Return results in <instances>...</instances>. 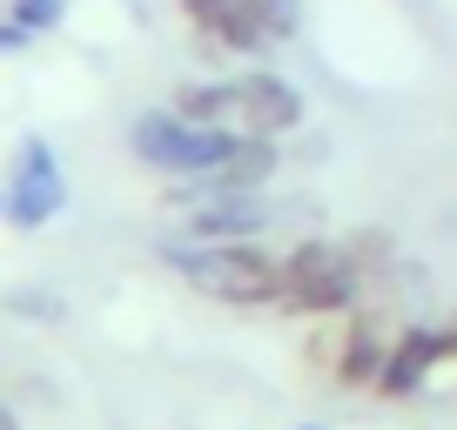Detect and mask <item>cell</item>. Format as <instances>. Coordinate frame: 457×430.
Wrapping results in <instances>:
<instances>
[{
    "label": "cell",
    "instance_id": "6da1fadb",
    "mask_svg": "<svg viewBox=\"0 0 457 430\" xmlns=\"http://www.w3.org/2000/svg\"><path fill=\"white\" fill-rule=\"evenodd\" d=\"M169 101L188 121H209V128H228V135H270V142H289V135H303V121H310L303 87L289 81V74H276V68L202 74V81H182Z\"/></svg>",
    "mask_w": 457,
    "mask_h": 430
},
{
    "label": "cell",
    "instance_id": "7a4b0ae2",
    "mask_svg": "<svg viewBox=\"0 0 457 430\" xmlns=\"http://www.w3.org/2000/svg\"><path fill=\"white\" fill-rule=\"evenodd\" d=\"M162 269H175L195 296L222 302V310H270L283 302V249L270 243H195V236H162L155 243Z\"/></svg>",
    "mask_w": 457,
    "mask_h": 430
},
{
    "label": "cell",
    "instance_id": "3957f363",
    "mask_svg": "<svg viewBox=\"0 0 457 430\" xmlns=\"http://www.w3.org/2000/svg\"><path fill=\"white\" fill-rule=\"evenodd\" d=\"M357 302H370V283L350 262L343 236H296L283 249V302H276V316L329 323V316H350Z\"/></svg>",
    "mask_w": 457,
    "mask_h": 430
},
{
    "label": "cell",
    "instance_id": "277c9868",
    "mask_svg": "<svg viewBox=\"0 0 457 430\" xmlns=\"http://www.w3.org/2000/svg\"><path fill=\"white\" fill-rule=\"evenodd\" d=\"M228 148H236V135H228V128H209V121H188L175 101L142 108V115L129 121V155L142 161L148 175H162V182H182V175H215V169L228 161Z\"/></svg>",
    "mask_w": 457,
    "mask_h": 430
},
{
    "label": "cell",
    "instance_id": "5b68a950",
    "mask_svg": "<svg viewBox=\"0 0 457 430\" xmlns=\"http://www.w3.org/2000/svg\"><path fill=\"white\" fill-rule=\"evenodd\" d=\"M68 209V169H61V148L47 135H21L14 161H7V222L21 236L47 229L54 215Z\"/></svg>",
    "mask_w": 457,
    "mask_h": 430
},
{
    "label": "cell",
    "instance_id": "8992f818",
    "mask_svg": "<svg viewBox=\"0 0 457 430\" xmlns=\"http://www.w3.org/2000/svg\"><path fill=\"white\" fill-rule=\"evenodd\" d=\"M283 202L270 188H209L202 202H188L175 236H195V243H270V229L283 222Z\"/></svg>",
    "mask_w": 457,
    "mask_h": 430
},
{
    "label": "cell",
    "instance_id": "52a82bcc",
    "mask_svg": "<svg viewBox=\"0 0 457 430\" xmlns=\"http://www.w3.org/2000/svg\"><path fill=\"white\" fill-rule=\"evenodd\" d=\"M451 363H457V323H424V316H411V323H397V343H390V363H384L370 397L377 403H411L417 390H430Z\"/></svg>",
    "mask_w": 457,
    "mask_h": 430
},
{
    "label": "cell",
    "instance_id": "ba28073f",
    "mask_svg": "<svg viewBox=\"0 0 457 430\" xmlns=\"http://www.w3.org/2000/svg\"><path fill=\"white\" fill-rule=\"evenodd\" d=\"M182 28L195 34V47L209 61H270L276 54V34L262 28V7L256 0H175Z\"/></svg>",
    "mask_w": 457,
    "mask_h": 430
},
{
    "label": "cell",
    "instance_id": "9c48e42d",
    "mask_svg": "<svg viewBox=\"0 0 457 430\" xmlns=\"http://www.w3.org/2000/svg\"><path fill=\"white\" fill-rule=\"evenodd\" d=\"M390 343H397L390 302H357V310L343 316V343H337V376H329V390L370 397L377 376H384V363H390Z\"/></svg>",
    "mask_w": 457,
    "mask_h": 430
},
{
    "label": "cell",
    "instance_id": "30bf717a",
    "mask_svg": "<svg viewBox=\"0 0 457 430\" xmlns=\"http://www.w3.org/2000/svg\"><path fill=\"white\" fill-rule=\"evenodd\" d=\"M337 343H343V316H329V323H310V336H303V350H296L303 370L329 384V376H337Z\"/></svg>",
    "mask_w": 457,
    "mask_h": 430
},
{
    "label": "cell",
    "instance_id": "8fae6325",
    "mask_svg": "<svg viewBox=\"0 0 457 430\" xmlns=\"http://www.w3.org/2000/svg\"><path fill=\"white\" fill-rule=\"evenodd\" d=\"M61 14H68V0H14V7H7V21H14V28H28L34 41H41V34H54Z\"/></svg>",
    "mask_w": 457,
    "mask_h": 430
},
{
    "label": "cell",
    "instance_id": "7c38bea8",
    "mask_svg": "<svg viewBox=\"0 0 457 430\" xmlns=\"http://www.w3.org/2000/svg\"><path fill=\"white\" fill-rule=\"evenodd\" d=\"M34 34L28 28H14V21H0V54H21V47H28Z\"/></svg>",
    "mask_w": 457,
    "mask_h": 430
},
{
    "label": "cell",
    "instance_id": "4fadbf2b",
    "mask_svg": "<svg viewBox=\"0 0 457 430\" xmlns=\"http://www.w3.org/2000/svg\"><path fill=\"white\" fill-rule=\"evenodd\" d=\"M0 430H21V424H14V410H7V403H0Z\"/></svg>",
    "mask_w": 457,
    "mask_h": 430
},
{
    "label": "cell",
    "instance_id": "5bb4252c",
    "mask_svg": "<svg viewBox=\"0 0 457 430\" xmlns=\"http://www.w3.org/2000/svg\"><path fill=\"white\" fill-rule=\"evenodd\" d=\"M296 430H329V424H296Z\"/></svg>",
    "mask_w": 457,
    "mask_h": 430
},
{
    "label": "cell",
    "instance_id": "9a60e30c",
    "mask_svg": "<svg viewBox=\"0 0 457 430\" xmlns=\"http://www.w3.org/2000/svg\"><path fill=\"white\" fill-rule=\"evenodd\" d=\"M0 215H7V188H0Z\"/></svg>",
    "mask_w": 457,
    "mask_h": 430
},
{
    "label": "cell",
    "instance_id": "2e32d148",
    "mask_svg": "<svg viewBox=\"0 0 457 430\" xmlns=\"http://www.w3.org/2000/svg\"><path fill=\"white\" fill-rule=\"evenodd\" d=\"M451 323H457V316H451Z\"/></svg>",
    "mask_w": 457,
    "mask_h": 430
}]
</instances>
